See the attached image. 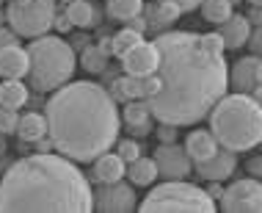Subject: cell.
Here are the masks:
<instances>
[{
	"mask_svg": "<svg viewBox=\"0 0 262 213\" xmlns=\"http://www.w3.org/2000/svg\"><path fill=\"white\" fill-rule=\"evenodd\" d=\"M160 50V91L146 100L158 122L190 127L204 119L229 89V67L221 33L166 31L155 39Z\"/></svg>",
	"mask_w": 262,
	"mask_h": 213,
	"instance_id": "cell-1",
	"label": "cell"
},
{
	"mask_svg": "<svg viewBox=\"0 0 262 213\" xmlns=\"http://www.w3.org/2000/svg\"><path fill=\"white\" fill-rule=\"evenodd\" d=\"M47 136L61 155L89 163L119 141L122 113L108 89L91 81L63 83L45 108Z\"/></svg>",
	"mask_w": 262,
	"mask_h": 213,
	"instance_id": "cell-2",
	"label": "cell"
},
{
	"mask_svg": "<svg viewBox=\"0 0 262 213\" xmlns=\"http://www.w3.org/2000/svg\"><path fill=\"white\" fill-rule=\"evenodd\" d=\"M94 191L67 155L36 152L11 163L0 180V213H89Z\"/></svg>",
	"mask_w": 262,
	"mask_h": 213,
	"instance_id": "cell-3",
	"label": "cell"
},
{
	"mask_svg": "<svg viewBox=\"0 0 262 213\" xmlns=\"http://www.w3.org/2000/svg\"><path fill=\"white\" fill-rule=\"evenodd\" d=\"M207 117L212 136L232 152H249L262 141V105L251 94H224Z\"/></svg>",
	"mask_w": 262,
	"mask_h": 213,
	"instance_id": "cell-4",
	"label": "cell"
},
{
	"mask_svg": "<svg viewBox=\"0 0 262 213\" xmlns=\"http://www.w3.org/2000/svg\"><path fill=\"white\" fill-rule=\"evenodd\" d=\"M28 78H31L33 89L39 91H55L63 83H69V78L75 75L77 59L75 50L67 39L45 33V36L31 39L28 45Z\"/></svg>",
	"mask_w": 262,
	"mask_h": 213,
	"instance_id": "cell-5",
	"label": "cell"
},
{
	"mask_svg": "<svg viewBox=\"0 0 262 213\" xmlns=\"http://www.w3.org/2000/svg\"><path fill=\"white\" fill-rule=\"evenodd\" d=\"M141 213H212L215 200L210 191H204L185 180H166L163 186H155L141 202Z\"/></svg>",
	"mask_w": 262,
	"mask_h": 213,
	"instance_id": "cell-6",
	"label": "cell"
},
{
	"mask_svg": "<svg viewBox=\"0 0 262 213\" xmlns=\"http://www.w3.org/2000/svg\"><path fill=\"white\" fill-rule=\"evenodd\" d=\"M6 23L17 36H45L55 25V0H11L6 9Z\"/></svg>",
	"mask_w": 262,
	"mask_h": 213,
	"instance_id": "cell-7",
	"label": "cell"
},
{
	"mask_svg": "<svg viewBox=\"0 0 262 213\" xmlns=\"http://www.w3.org/2000/svg\"><path fill=\"white\" fill-rule=\"evenodd\" d=\"M221 210L226 213H262V183L259 177H243L221 194Z\"/></svg>",
	"mask_w": 262,
	"mask_h": 213,
	"instance_id": "cell-8",
	"label": "cell"
},
{
	"mask_svg": "<svg viewBox=\"0 0 262 213\" xmlns=\"http://www.w3.org/2000/svg\"><path fill=\"white\" fill-rule=\"evenodd\" d=\"M160 75H124L111 83V97L116 103H130V100H152L160 91Z\"/></svg>",
	"mask_w": 262,
	"mask_h": 213,
	"instance_id": "cell-9",
	"label": "cell"
},
{
	"mask_svg": "<svg viewBox=\"0 0 262 213\" xmlns=\"http://www.w3.org/2000/svg\"><path fill=\"white\" fill-rule=\"evenodd\" d=\"M94 210L102 213H130L138 210V200H136V188L133 183L116 180V183H102L100 188L94 191Z\"/></svg>",
	"mask_w": 262,
	"mask_h": 213,
	"instance_id": "cell-10",
	"label": "cell"
},
{
	"mask_svg": "<svg viewBox=\"0 0 262 213\" xmlns=\"http://www.w3.org/2000/svg\"><path fill=\"white\" fill-rule=\"evenodd\" d=\"M155 163H158V175L166 177V180H185V177L190 175V155L185 147H177V144H160L158 150H155Z\"/></svg>",
	"mask_w": 262,
	"mask_h": 213,
	"instance_id": "cell-11",
	"label": "cell"
},
{
	"mask_svg": "<svg viewBox=\"0 0 262 213\" xmlns=\"http://www.w3.org/2000/svg\"><path fill=\"white\" fill-rule=\"evenodd\" d=\"M158 64H160L158 45H155V42H144V39H141L133 50H127L122 55L124 75H152V72H158Z\"/></svg>",
	"mask_w": 262,
	"mask_h": 213,
	"instance_id": "cell-12",
	"label": "cell"
},
{
	"mask_svg": "<svg viewBox=\"0 0 262 213\" xmlns=\"http://www.w3.org/2000/svg\"><path fill=\"white\" fill-rule=\"evenodd\" d=\"M235 169H237V158H235V152L226 150V147L218 150V152H212L210 158L196 161V172H199V177H204V180H210V183H221V180H226V177H232Z\"/></svg>",
	"mask_w": 262,
	"mask_h": 213,
	"instance_id": "cell-13",
	"label": "cell"
},
{
	"mask_svg": "<svg viewBox=\"0 0 262 213\" xmlns=\"http://www.w3.org/2000/svg\"><path fill=\"white\" fill-rule=\"evenodd\" d=\"M28 47H23L19 42H11V45L0 47V78H23L28 75Z\"/></svg>",
	"mask_w": 262,
	"mask_h": 213,
	"instance_id": "cell-14",
	"label": "cell"
},
{
	"mask_svg": "<svg viewBox=\"0 0 262 213\" xmlns=\"http://www.w3.org/2000/svg\"><path fill=\"white\" fill-rule=\"evenodd\" d=\"M257 64L259 55H246V59H237L229 69V86L235 91H243V94H251L254 89L259 86L257 81Z\"/></svg>",
	"mask_w": 262,
	"mask_h": 213,
	"instance_id": "cell-15",
	"label": "cell"
},
{
	"mask_svg": "<svg viewBox=\"0 0 262 213\" xmlns=\"http://www.w3.org/2000/svg\"><path fill=\"white\" fill-rule=\"evenodd\" d=\"M122 125L130 130V136H146L152 130V111L146 100H130L124 103V111H122Z\"/></svg>",
	"mask_w": 262,
	"mask_h": 213,
	"instance_id": "cell-16",
	"label": "cell"
},
{
	"mask_svg": "<svg viewBox=\"0 0 262 213\" xmlns=\"http://www.w3.org/2000/svg\"><path fill=\"white\" fill-rule=\"evenodd\" d=\"M221 39H224V47L226 50H240V47L249 42V36H251V20L249 17H243V14H232L229 20H224L221 25Z\"/></svg>",
	"mask_w": 262,
	"mask_h": 213,
	"instance_id": "cell-17",
	"label": "cell"
},
{
	"mask_svg": "<svg viewBox=\"0 0 262 213\" xmlns=\"http://www.w3.org/2000/svg\"><path fill=\"white\" fill-rule=\"evenodd\" d=\"M127 172V163L122 161L119 152H102L100 158H94V180L97 183H116L122 180Z\"/></svg>",
	"mask_w": 262,
	"mask_h": 213,
	"instance_id": "cell-18",
	"label": "cell"
},
{
	"mask_svg": "<svg viewBox=\"0 0 262 213\" xmlns=\"http://www.w3.org/2000/svg\"><path fill=\"white\" fill-rule=\"evenodd\" d=\"M185 150L190 155V161H204L212 152H218V139L212 136V130H190L185 139Z\"/></svg>",
	"mask_w": 262,
	"mask_h": 213,
	"instance_id": "cell-19",
	"label": "cell"
},
{
	"mask_svg": "<svg viewBox=\"0 0 262 213\" xmlns=\"http://www.w3.org/2000/svg\"><path fill=\"white\" fill-rule=\"evenodd\" d=\"M28 100H31V91L19 78H3V83H0V105L3 108L19 111Z\"/></svg>",
	"mask_w": 262,
	"mask_h": 213,
	"instance_id": "cell-20",
	"label": "cell"
},
{
	"mask_svg": "<svg viewBox=\"0 0 262 213\" xmlns=\"http://www.w3.org/2000/svg\"><path fill=\"white\" fill-rule=\"evenodd\" d=\"M17 136L23 141H39L41 136H47V117L39 111H31V113H23L17 122Z\"/></svg>",
	"mask_w": 262,
	"mask_h": 213,
	"instance_id": "cell-21",
	"label": "cell"
},
{
	"mask_svg": "<svg viewBox=\"0 0 262 213\" xmlns=\"http://www.w3.org/2000/svg\"><path fill=\"white\" fill-rule=\"evenodd\" d=\"M127 175H130L133 186H152L155 177H158V163L155 158H136L133 163H127Z\"/></svg>",
	"mask_w": 262,
	"mask_h": 213,
	"instance_id": "cell-22",
	"label": "cell"
},
{
	"mask_svg": "<svg viewBox=\"0 0 262 213\" xmlns=\"http://www.w3.org/2000/svg\"><path fill=\"white\" fill-rule=\"evenodd\" d=\"M67 17L75 28H89L97 23V6L89 0H72L67 3Z\"/></svg>",
	"mask_w": 262,
	"mask_h": 213,
	"instance_id": "cell-23",
	"label": "cell"
},
{
	"mask_svg": "<svg viewBox=\"0 0 262 213\" xmlns=\"http://www.w3.org/2000/svg\"><path fill=\"white\" fill-rule=\"evenodd\" d=\"M199 9H202V17L212 25H221L224 20H229L232 14H235L232 0H202Z\"/></svg>",
	"mask_w": 262,
	"mask_h": 213,
	"instance_id": "cell-24",
	"label": "cell"
},
{
	"mask_svg": "<svg viewBox=\"0 0 262 213\" xmlns=\"http://www.w3.org/2000/svg\"><path fill=\"white\" fill-rule=\"evenodd\" d=\"M138 14H144V0H108V17L111 20L130 23Z\"/></svg>",
	"mask_w": 262,
	"mask_h": 213,
	"instance_id": "cell-25",
	"label": "cell"
},
{
	"mask_svg": "<svg viewBox=\"0 0 262 213\" xmlns=\"http://www.w3.org/2000/svg\"><path fill=\"white\" fill-rule=\"evenodd\" d=\"M180 14H182V9H180L177 3L158 0V6H152L149 17H146V23H155V25H160V28H168L171 23H177V20H180Z\"/></svg>",
	"mask_w": 262,
	"mask_h": 213,
	"instance_id": "cell-26",
	"label": "cell"
},
{
	"mask_svg": "<svg viewBox=\"0 0 262 213\" xmlns=\"http://www.w3.org/2000/svg\"><path fill=\"white\" fill-rule=\"evenodd\" d=\"M141 39H144V33L127 25L124 31H119L116 36H113V55H116V59H122V55H124L127 50H133V47H136Z\"/></svg>",
	"mask_w": 262,
	"mask_h": 213,
	"instance_id": "cell-27",
	"label": "cell"
},
{
	"mask_svg": "<svg viewBox=\"0 0 262 213\" xmlns=\"http://www.w3.org/2000/svg\"><path fill=\"white\" fill-rule=\"evenodd\" d=\"M83 67H86L89 72H105V67H108V53H102L100 45L86 47V50H83Z\"/></svg>",
	"mask_w": 262,
	"mask_h": 213,
	"instance_id": "cell-28",
	"label": "cell"
},
{
	"mask_svg": "<svg viewBox=\"0 0 262 213\" xmlns=\"http://www.w3.org/2000/svg\"><path fill=\"white\" fill-rule=\"evenodd\" d=\"M17 122H19V113L14 108H3V105H0V133H3V136L17 133Z\"/></svg>",
	"mask_w": 262,
	"mask_h": 213,
	"instance_id": "cell-29",
	"label": "cell"
},
{
	"mask_svg": "<svg viewBox=\"0 0 262 213\" xmlns=\"http://www.w3.org/2000/svg\"><path fill=\"white\" fill-rule=\"evenodd\" d=\"M116 144H119V155H122V161L124 163H133V161H136V158H141V144H138V141L136 139H124V141H116Z\"/></svg>",
	"mask_w": 262,
	"mask_h": 213,
	"instance_id": "cell-30",
	"label": "cell"
},
{
	"mask_svg": "<svg viewBox=\"0 0 262 213\" xmlns=\"http://www.w3.org/2000/svg\"><path fill=\"white\" fill-rule=\"evenodd\" d=\"M246 45L251 47L254 55H262V25L251 28V36H249V42H246Z\"/></svg>",
	"mask_w": 262,
	"mask_h": 213,
	"instance_id": "cell-31",
	"label": "cell"
},
{
	"mask_svg": "<svg viewBox=\"0 0 262 213\" xmlns=\"http://www.w3.org/2000/svg\"><path fill=\"white\" fill-rule=\"evenodd\" d=\"M158 136L163 139V144H168V141H174V136H177V127H174V125L160 122V127H158Z\"/></svg>",
	"mask_w": 262,
	"mask_h": 213,
	"instance_id": "cell-32",
	"label": "cell"
},
{
	"mask_svg": "<svg viewBox=\"0 0 262 213\" xmlns=\"http://www.w3.org/2000/svg\"><path fill=\"white\" fill-rule=\"evenodd\" d=\"M246 169H249L251 177H259V180H262V155H254V158L246 163Z\"/></svg>",
	"mask_w": 262,
	"mask_h": 213,
	"instance_id": "cell-33",
	"label": "cell"
},
{
	"mask_svg": "<svg viewBox=\"0 0 262 213\" xmlns=\"http://www.w3.org/2000/svg\"><path fill=\"white\" fill-rule=\"evenodd\" d=\"M17 39H19V36L11 31V28H3V25H0V47L11 45V42H17Z\"/></svg>",
	"mask_w": 262,
	"mask_h": 213,
	"instance_id": "cell-34",
	"label": "cell"
},
{
	"mask_svg": "<svg viewBox=\"0 0 262 213\" xmlns=\"http://www.w3.org/2000/svg\"><path fill=\"white\" fill-rule=\"evenodd\" d=\"M168 3H177L182 11H193V9H199V6H202V0H168Z\"/></svg>",
	"mask_w": 262,
	"mask_h": 213,
	"instance_id": "cell-35",
	"label": "cell"
},
{
	"mask_svg": "<svg viewBox=\"0 0 262 213\" xmlns=\"http://www.w3.org/2000/svg\"><path fill=\"white\" fill-rule=\"evenodd\" d=\"M36 144V152H50L53 150V139L50 136H41L39 141H33Z\"/></svg>",
	"mask_w": 262,
	"mask_h": 213,
	"instance_id": "cell-36",
	"label": "cell"
},
{
	"mask_svg": "<svg viewBox=\"0 0 262 213\" xmlns=\"http://www.w3.org/2000/svg\"><path fill=\"white\" fill-rule=\"evenodd\" d=\"M53 28H58V31H63V33H67L69 28H75V25L69 23V17H67V14H63V17H58V14H55V25H53Z\"/></svg>",
	"mask_w": 262,
	"mask_h": 213,
	"instance_id": "cell-37",
	"label": "cell"
},
{
	"mask_svg": "<svg viewBox=\"0 0 262 213\" xmlns=\"http://www.w3.org/2000/svg\"><path fill=\"white\" fill-rule=\"evenodd\" d=\"M100 50L108 53V55H113V39H102V42H100Z\"/></svg>",
	"mask_w": 262,
	"mask_h": 213,
	"instance_id": "cell-38",
	"label": "cell"
},
{
	"mask_svg": "<svg viewBox=\"0 0 262 213\" xmlns=\"http://www.w3.org/2000/svg\"><path fill=\"white\" fill-rule=\"evenodd\" d=\"M221 194H224L221 186H212V188H210V197H212V200H221Z\"/></svg>",
	"mask_w": 262,
	"mask_h": 213,
	"instance_id": "cell-39",
	"label": "cell"
},
{
	"mask_svg": "<svg viewBox=\"0 0 262 213\" xmlns=\"http://www.w3.org/2000/svg\"><path fill=\"white\" fill-rule=\"evenodd\" d=\"M249 20H251V25H254V23L262 25V9H259V6H257V11H254V17H249Z\"/></svg>",
	"mask_w": 262,
	"mask_h": 213,
	"instance_id": "cell-40",
	"label": "cell"
},
{
	"mask_svg": "<svg viewBox=\"0 0 262 213\" xmlns=\"http://www.w3.org/2000/svg\"><path fill=\"white\" fill-rule=\"evenodd\" d=\"M251 97H254V100H257V103L262 105V83H259V86H257V89L251 91Z\"/></svg>",
	"mask_w": 262,
	"mask_h": 213,
	"instance_id": "cell-41",
	"label": "cell"
},
{
	"mask_svg": "<svg viewBox=\"0 0 262 213\" xmlns=\"http://www.w3.org/2000/svg\"><path fill=\"white\" fill-rule=\"evenodd\" d=\"M0 155H6V136L0 133Z\"/></svg>",
	"mask_w": 262,
	"mask_h": 213,
	"instance_id": "cell-42",
	"label": "cell"
},
{
	"mask_svg": "<svg viewBox=\"0 0 262 213\" xmlns=\"http://www.w3.org/2000/svg\"><path fill=\"white\" fill-rule=\"evenodd\" d=\"M257 81L262 83V55H259V64H257Z\"/></svg>",
	"mask_w": 262,
	"mask_h": 213,
	"instance_id": "cell-43",
	"label": "cell"
},
{
	"mask_svg": "<svg viewBox=\"0 0 262 213\" xmlns=\"http://www.w3.org/2000/svg\"><path fill=\"white\" fill-rule=\"evenodd\" d=\"M249 3H251V6H259V9H262V0H249Z\"/></svg>",
	"mask_w": 262,
	"mask_h": 213,
	"instance_id": "cell-44",
	"label": "cell"
},
{
	"mask_svg": "<svg viewBox=\"0 0 262 213\" xmlns=\"http://www.w3.org/2000/svg\"><path fill=\"white\" fill-rule=\"evenodd\" d=\"M3 20H6V17H3V14H0V25H3Z\"/></svg>",
	"mask_w": 262,
	"mask_h": 213,
	"instance_id": "cell-45",
	"label": "cell"
},
{
	"mask_svg": "<svg viewBox=\"0 0 262 213\" xmlns=\"http://www.w3.org/2000/svg\"><path fill=\"white\" fill-rule=\"evenodd\" d=\"M63 3H72V0H63Z\"/></svg>",
	"mask_w": 262,
	"mask_h": 213,
	"instance_id": "cell-46",
	"label": "cell"
},
{
	"mask_svg": "<svg viewBox=\"0 0 262 213\" xmlns=\"http://www.w3.org/2000/svg\"><path fill=\"white\" fill-rule=\"evenodd\" d=\"M259 144H262V141H259Z\"/></svg>",
	"mask_w": 262,
	"mask_h": 213,
	"instance_id": "cell-47",
	"label": "cell"
}]
</instances>
